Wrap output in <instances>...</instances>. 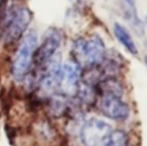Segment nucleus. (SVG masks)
<instances>
[{
    "instance_id": "f257e3e1",
    "label": "nucleus",
    "mask_w": 147,
    "mask_h": 146,
    "mask_svg": "<svg viewBox=\"0 0 147 146\" xmlns=\"http://www.w3.org/2000/svg\"><path fill=\"white\" fill-rule=\"evenodd\" d=\"M72 54L74 61L81 68H93L106 59V46L98 35L79 38L73 42Z\"/></svg>"
},
{
    "instance_id": "f03ea898",
    "label": "nucleus",
    "mask_w": 147,
    "mask_h": 146,
    "mask_svg": "<svg viewBox=\"0 0 147 146\" xmlns=\"http://www.w3.org/2000/svg\"><path fill=\"white\" fill-rule=\"evenodd\" d=\"M37 42V34L33 30L28 32L22 39L12 64V75L16 80L22 81L30 71L34 64Z\"/></svg>"
},
{
    "instance_id": "7ed1b4c3",
    "label": "nucleus",
    "mask_w": 147,
    "mask_h": 146,
    "mask_svg": "<svg viewBox=\"0 0 147 146\" xmlns=\"http://www.w3.org/2000/svg\"><path fill=\"white\" fill-rule=\"evenodd\" d=\"M115 129L106 121L91 118L80 130V140L84 146H111Z\"/></svg>"
},
{
    "instance_id": "20e7f679",
    "label": "nucleus",
    "mask_w": 147,
    "mask_h": 146,
    "mask_svg": "<svg viewBox=\"0 0 147 146\" xmlns=\"http://www.w3.org/2000/svg\"><path fill=\"white\" fill-rule=\"evenodd\" d=\"M32 20L31 11L24 6H17L7 12L3 22V36L6 44H14L24 34Z\"/></svg>"
},
{
    "instance_id": "39448f33",
    "label": "nucleus",
    "mask_w": 147,
    "mask_h": 146,
    "mask_svg": "<svg viewBox=\"0 0 147 146\" xmlns=\"http://www.w3.org/2000/svg\"><path fill=\"white\" fill-rule=\"evenodd\" d=\"M62 36L56 28H50L47 31L42 42L34 53V63L36 66H47L56 56L57 51L60 46Z\"/></svg>"
},
{
    "instance_id": "423d86ee",
    "label": "nucleus",
    "mask_w": 147,
    "mask_h": 146,
    "mask_svg": "<svg viewBox=\"0 0 147 146\" xmlns=\"http://www.w3.org/2000/svg\"><path fill=\"white\" fill-rule=\"evenodd\" d=\"M81 67L70 60L62 65L58 92L65 96H73L78 93L81 80Z\"/></svg>"
},
{
    "instance_id": "0eeeda50",
    "label": "nucleus",
    "mask_w": 147,
    "mask_h": 146,
    "mask_svg": "<svg viewBox=\"0 0 147 146\" xmlns=\"http://www.w3.org/2000/svg\"><path fill=\"white\" fill-rule=\"evenodd\" d=\"M97 106L105 117L117 121L127 120L131 112L128 104L121 97L112 95L100 96Z\"/></svg>"
},
{
    "instance_id": "6e6552de",
    "label": "nucleus",
    "mask_w": 147,
    "mask_h": 146,
    "mask_svg": "<svg viewBox=\"0 0 147 146\" xmlns=\"http://www.w3.org/2000/svg\"><path fill=\"white\" fill-rule=\"evenodd\" d=\"M114 34L117 40L125 47L126 50L132 55H137L139 51L138 47L127 28L119 22H115L114 24Z\"/></svg>"
},
{
    "instance_id": "1a4fd4ad",
    "label": "nucleus",
    "mask_w": 147,
    "mask_h": 146,
    "mask_svg": "<svg viewBox=\"0 0 147 146\" xmlns=\"http://www.w3.org/2000/svg\"><path fill=\"white\" fill-rule=\"evenodd\" d=\"M7 3H8V0H0V25L3 24L8 12Z\"/></svg>"
},
{
    "instance_id": "9d476101",
    "label": "nucleus",
    "mask_w": 147,
    "mask_h": 146,
    "mask_svg": "<svg viewBox=\"0 0 147 146\" xmlns=\"http://www.w3.org/2000/svg\"><path fill=\"white\" fill-rule=\"evenodd\" d=\"M127 2H128L129 3L133 4V3H134V0H127Z\"/></svg>"
},
{
    "instance_id": "9b49d317",
    "label": "nucleus",
    "mask_w": 147,
    "mask_h": 146,
    "mask_svg": "<svg viewBox=\"0 0 147 146\" xmlns=\"http://www.w3.org/2000/svg\"><path fill=\"white\" fill-rule=\"evenodd\" d=\"M145 62H146V64L147 65V55H146V57H145Z\"/></svg>"
},
{
    "instance_id": "f8f14e48",
    "label": "nucleus",
    "mask_w": 147,
    "mask_h": 146,
    "mask_svg": "<svg viewBox=\"0 0 147 146\" xmlns=\"http://www.w3.org/2000/svg\"><path fill=\"white\" fill-rule=\"evenodd\" d=\"M146 22H147V15H146Z\"/></svg>"
}]
</instances>
